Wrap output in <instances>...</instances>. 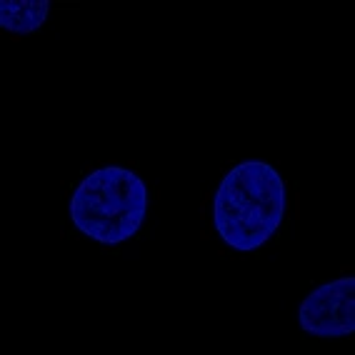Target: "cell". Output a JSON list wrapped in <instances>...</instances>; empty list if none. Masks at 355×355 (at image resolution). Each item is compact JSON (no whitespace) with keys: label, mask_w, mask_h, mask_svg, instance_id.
Instances as JSON below:
<instances>
[{"label":"cell","mask_w":355,"mask_h":355,"mask_svg":"<svg viewBox=\"0 0 355 355\" xmlns=\"http://www.w3.org/2000/svg\"><path fill=\"white\" fill-rule=\"evenodd\" d=\"M286 218V183L268 163L233 165L213 196V228L235 250L266 245Z\"/></svg>","instance_id":"6da1fadb"},{"label":"cell","mask_w":355,"mask_h":355,"mask_svg":"<svg viewBox=\"0 0 355 355\" xmlns=\"http://www.w3.org/2000/svg\"><path fill=\"white\" fill-rule=\"evenodd\" d=\"M146 213V183L123 165H105L88 173L70 196V218L76 228L101 245H118L133 238Z\"/></svg>","instance_id":"7a4b0ae2"},{"label":"cell","mask_w":355,"mask_h":355,"mask_svg":"<svg viewBox=\"0 0 355 355\" xmlns=\"http://www.w3.org/2000/svg\"><path fill=\"white\" fill-rule=\"evenodd\" d=\"M300 325L318 338H343L355 330V278L345 275L320 286L300 305Z\"/></svg>","instance_id":"3957f363"},{"label":"cell","mask_w":355,"mask_h":355,"mask_svg":"<svg viewBox=\"0 0 355 355\" xmlns=\"http://www.w3.org/2000/svg\"><path fill=\"white\" fill-rule=\"evenodd\" d=\"M45 0H3L0 3V26L15 35L35 33L48 18Z\"/></svg>","instance_id":"277c9868"}]
</instances>
